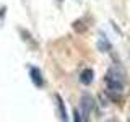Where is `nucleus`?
<instances>
[{"label": "nucleus", "instance_id": "nucleus-6", "mask_svg": "<svg viewBox=\"0 0 130 122\" xmlns=\"http://www.w3.org/2000/svg\"><path fill=\"white\" fill-rule=\"evenodd\" d=\"M59 2H62V0H59Z\"/></svg>", "mask_w": 130, "mask_h": 122}, {"label": "nucleus", "instance_id": "nucleus-2", "mask_svg": "<svg viewBox=\"0 0 130 122\" xmlns=\"http://www.w3.org/2000/svg\"><path fill=\"white\" fill-rule=\"evenodd\" d=\"M80 108H81V114H83L81 119H88L91 109L94 108V99H93L89 95H83L81 99H80Z\"/></svg>", "mask_w": 130, "mask_h": 122}, {"label": "nucleus", "instance_id": "nucleus-4", "mask_svg": "<svg viewBox=\"0 0 130 122\" xmlns=\"http://www.w3.org/2000/svg\"><path fill=\"white\" fill-rule=\"evenodd\" d=\"M93 77H94V73H93L91 68H86V70H83L81 72V75H80V81L83 85H89L93 81Z\"/></svg>", "mask_w": 130, "mask_h": 122}, {"label": "nucleus", "instance_id": "nucleus-5", "mask_svg": "<svg viewBox=\"0 0 130 122\" xmlns=\"http://www.w3.org/2000/svg\"><path fill=\"white\" fill-rule=\"evenodd\" d=\"M57 106H59V111H60V116H62V120H68V117H67V111H65L63 101L60 99V96H57Z\"/></svg>", "mask_w": 130, "mask_h": 122}, {"label": "nucleus", "instance_id": "nucleus-3", "mask_svg": "<svg viewBox=\"0 0 130 122\" xmlns=\"http://www.w3.org/2000/svg\"><path fill=\"white\" fill-rule=\"evenodd\" d=\"M29 75H31V80H32V83L36 85V86H42L44 85V78H42V75H41V70L38 67H31L29 68Z\"/></svg>", "mask_w": 130, "mask_h": 122}, {"label": "nucleus", "instance_id": "nucleus-1", "mask_svg": "<svg viewBox=\"0 0 130 122\" xmlns=\"http://www.w3.org/2000/svg\"><path fill=\"white\" fill-rule=\"evenodd\" d=\"M106 91L114 101H120L125 93V77L119 68H111L106 73Z\"/></svg>", "mask_w": 130, "mask_h": 122}]
</instances>
